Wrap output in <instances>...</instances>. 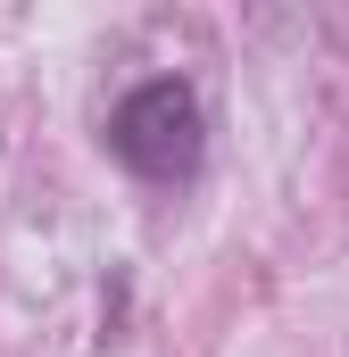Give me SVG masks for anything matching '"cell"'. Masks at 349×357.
<instances>
[{
	"instance_id": "obj_1",
	"label": "cell",
	"mask_w": 349,
	"mask_h": 357,
	"mask_svg": "<svg viewBox=\"0 0 349 357\" xmlns=\"http://www.w3.org/2000/svg\"><path fill=\"white\" fill-rule=\"evenodd\" d=\"M108 150L142 183H191L208 158V108L183 75H150L108 108Z\"/></svg>"
}]
</instances>
